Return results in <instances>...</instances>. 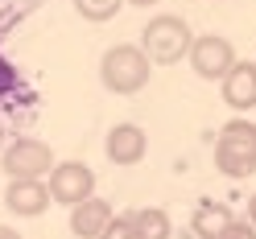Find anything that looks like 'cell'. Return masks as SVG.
I'll return each instance as SVG.
<instances>
[{"instance_id":"6da1fadb","label":"cell","mask_w":256,"mask_h":239,"mask_svg":"<svg viewBox=\"0 0 256 239\" xmlns=\"http://www.w3.org/2000/svg\"><path fill=\"white\" fill-rule=\"evenodd\" d=\"M100 78H104V87L112 95H136V91H145L149 87V78H153V62L149 54L140 50V45H112V50L100 58Z\"/></svg>"},{"instance_id":"7a4b0ae2","label":"cell","mask_w":256,"mask_h":239,"mask_svg":"<svg viewBox=\"0 0 256 239\" xmlns=\"http://www.w3.org/2000/svg\"><path fill=\"white\" fill-rule=\"evenodd\" d=\"M190 45H194V29H190L178 12H157L145 25V33H140V50L149 54L153 66H174V62H182L190 54Z\"/></svg>"},{"instance_id":"3957f363","label":"cell","mask_w":256,"mask_h":239,"mask_svg":"<svg viewBox=\"0 0 256 239\" xmlns=\"http://www.w3.org/2000/svg\"><path fill=\"white\" fill-rule=\"evenodd\" d=\"M215 169L232 182H244L256 173V124L252 120L223 124V132L215 140Z\"/></svg>"},{"instance_id":"277c9868","label":"cell","mask_w":256,"mask_h":239,"mask_svg":"<svg viewBox=\"0 0 256 239\" xmlns=\"http://www.w3.org/2000/svg\"><path fill=\"white\" fill-rule=\"evenodd\" d=\"M0 169L8 178H50L54 169V149L38 136H21L4 145V157H0Z\"/></svg>"},{"instance_id":"5b68a950","label":"cell","mask_w":256,"mask_h":239,"mask_svg":"<svg viewBox=\"0 0 256 239\" xmlns=\"http://www.w3.org/2000/svg\"><path fill=\"white\" fill-rule=\"evenodd\" d=\"M186 58H190V70H194L198 78H206V83H223V74L240 62L236 58V45L223 33H198Z\"/></svg>"},{"instance_id":"8992f818","label":"cell","mask_w":256,"mask_h":239,"mask_svg":"<svg viewBox=\"0 0 256 239\" xmlns=\"http://www.w3.org/2000/svg\"><path fill=\"white\" fill-rule=\"evenodd\" d=\"M46 186H50V198L58 206H78L83 198L95 194V173L83 161H58L46 178Z\"/></svg>"},{"instance_id":"52a82bcc","label":"cell","mask_w":256,"mask_h":239,"mask_svg":"<svg viewBox=\"0 0 256 239\" xmlns=\"http://www.w3.org/2000/svg\"><path fill=\"white\" fill-rule=\"evenodd\" d=\"M50 186H46L42 178H8L4 186V206L12 215H21V219H38L50 211Z\"/></svg>"},{"instance_id":"ba28073f","label":"cell","mask_w":256,"mask_h":239,"mask_svg":"<svg viewBox=\"0 0 256 239\" xmlns=\"http://www.w3.org/2000/svg\"><path fill=\"white\" fill-rule=\"evenodd\" d=\"M104 153H108L112 165H140L145 153H149V136L136 124H116L104 140Z\"/></svg>"},{"instance_id":"9c48e42d","label":"cell","mask_w":256,"mask_h":239,"mask_svg":"<svg viewBox=\"0 0 256 239\" xmlns=\"http://www.w3.org/2000/svg\"><path fill=\"white\" fill-rule=\"evenodd\" d=\"M223 103L236 107V111H252L256 107V62H244L240 58L236 66L223 74Z\"/></svg>"},{"instance_id":"30bf717a","label":"cell","mask_w":256,"mask_h":239,"mask_svg":"<svg viewBox=\"0 0 256 239\" xmlns=\"http://www.w3.org/2000/svg\"><path fill=\"white\" fill-rule=\"evenodd\" d=\"M116 219L112 215V206L104 202V198H83L78 206H70V231L78 235V239H100L104 231H108V223Z\"/></svg>"},{"instance_id":"8fae6325","label":"cell","mask_w":256,"mask_h":239,"mask_svg":"<svg viewBox=\"0 0 256 239\" xmlns=\"http://www.w3.org/2000/svg\"><path fill=\"white\" fill-rule=\"evenodd\" d=\"M236 223V215H232V206L228 202H198V211H194V219H190V231H194L198 239H223V231H228Z\"/></svg>"},{"instance_id":"7c38bea8","label":"cell","mask_w":256,"mask_h":239,"mask_svg":"<svg viewBox=\"0 0 256 239\" xmlns=\"http://www.w3.org/2000/svg\"><path fill=\"white\" fill-rule=\"evenodd\" d=\"M132 223H136L140 239H170V231H174L170 211H162V206H145V211H136Z\"/></svg>"},{"instance_id":"4fadbf2b","label":"cell","mask_w":256,"mask_h":239,"mask_svg":"<svg viewBox=\"0 0 256 239\" xmlns=\"http://www.w3.org/2000/svg\"><path fill=\"white\" fill-rule=\"evenodd\" d=\"M120 4L124 0H74V12L83 21H91V25H104V21H112L120 12Z\"/></svg>"},{"instance_id":"5bb4252c","label":"cell","mask_w":256,"mask_h":239,"mask_svg":"<svg viewBox=\"0 0 256 239\" xmlns=\"http://www.w3.org/2000/svg\"><path fill=\"white\" fill-rule=\"evenodd\" d=\"M100 239H140V231H136L132 215H120V219H112V223H108V231H104Z\"/></svg>"},{"instance_id":"9a60e30c","label":"cell","mask_w":256,"mask_h":239,"mask_svg":"<svg viewBox=\"0 0 256 239\" xmlns=\"http://www.w3.org/2000/svg\"><path fill=\"white\" fill-rule=\"evenodd\" d=\"M223 239H256V227H252V223H248V219H236V223H232V227H228V231H223Z\"/></svg>"},{"instance_id":"2e32d148","label":"cell","mask_w":256,"mask_h":239,"mask_svg":"<svg viewBox=\"0 0 256 239\" xmlns=\"http://www.w3.org/2000/svg\"><path fill=\"white\" fill-rule=\"evenodd\" d=\"M248 223H252V227H256V194L248 198Z\"/></svg>"},{"instance_id":"e0dca14e","label":"cell","mask_w":256,"mask_h":239,"mask_svg":"<svg viewBox=\"0 0 256 239\" xmlns=\"http://www.w3.org/2000/svg\"><path fill=\"white\" fill-rule=\"evenodd\" d=\"M0 239H21V231H12V227H0Z\"/></svg>"},{"instance_id":"ac0fdd59","label":"cell","mask_w":256,"mask_h":239,"mask_svg":"<svg viewBox=\"0 0 256 239\" xmlns=\"http://www.w3.org/2000/svg\"><path fill=\"white\" fill-rule=\"evenodd\" d=\"M128 4H136V8H149V4H157V0H128Z\"/></svg>"},{"instance_id":"d6986e66","label":"cell","mask_w":256,"mask_h":239,"mask_svg":"<svg viewBox=\"0 0 256 239\" xmlns=\"http://www.w3.org/2000/svg\"><path fill=\"white\" fill-rule=\"evenodd\" d=\"M0 153H4V124H0Z\"/></svg>"}]
</instances>
